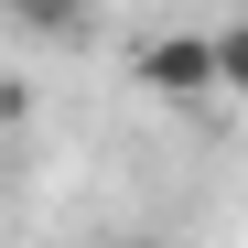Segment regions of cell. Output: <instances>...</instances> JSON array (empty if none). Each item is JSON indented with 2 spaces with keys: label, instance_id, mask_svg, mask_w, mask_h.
I'll use <instances>...</instances> for the list:
<instances>
[{
  "label": "cell",
  "instance_id": "cell-1",
  "mask_svg": "<svg viewBox=\"0 0 248 248\" xmlns=\"http://www.w3.org/2000/svg\"><path fill=\"white\" fill-rule=\"evenodd\" d=\"M248 32H162V44H140V87L173 97V108H205V97H237L248 76Z\"/></svg>",
  "mask_w": 248,
  "mask_h": 248
},
{
  "label": "cell",
  "instance_id": "cell-2",
  "mask_svg": "<svg viewBox=\"0 0 248 248\" xmlns=\"http://www.w3.org/2000/svg\"><path fill=\"white\" fill-rule=\"evenodd\" d=\"M11 11L32 22V32H87L97 11H87V0H11Z\"/></svg>",
  "mask_w": 248,
  "mask_h": 248
},
{
  "label": "cell",
  "instance_id": "cell-3",
  "mask_svg": "<svg viewBox=\"0 0 248 248\" xmlns=\"http://www.w3.org/2000/svg\"><path fill=\"white\" fill-rule=\"evenodd\" d=\"M130 248H162V237H130Z\"/></svg>",
  "mask_w": 248,
  "mask_h": 248
}]
</instances>
